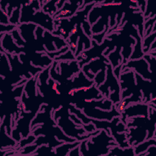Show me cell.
I'll list each match as a JSON object with an SVG mask.
<instances>
[{"instance_id": "cell-10", "label": "cell", "mask_w": 156, "mask_h": 156, "mask_svg": "<svg viewBox=\"0 0 156 156\" xmlns=\"http://www.w3.org/2000/svg\"><path fill=\"white\" fill-rule=\"evenodd\" d=\"M1 34H2L4 31L5 32H11L15 30V28H16V26L14 24H7V25H4V24H1Z\"/></svg>"}, {"instance_id": "cell-3", "label": "cell", "mask_w": 156, "mask_h": 156, "mask_svg": "<svg viewBox=\"0 0 156 156\" xmlns=\"http://www.w3.org/2000/svg\"><path fill=\"white\" fill-rule=\"evenodd\" d=\"M80 141L77 140L72 144H71V143L65 144L62 146H58V147H56L55 149V154L60 155H66L67 152H69V150L79 146L80 144Z\"/></svg>"}, {"instance_id": "cell-11", "label": "cell", "mask_w": 156, "mask_h": 156, "mask_svg": "<svg viewBox=\"0 0 156 156\" xmlns=\"http://www.w3.org/2000/svg\"><path fill=\"white\" fill-rule=\"evenodd\" d=\"M1 24H9L10 23V21L9 20V18H8V16H7V14L6 13V12H4L3 10H1Z\"/></svg>"}, {"instance_id": "cell-12", "label": "cell", "mask_w": 156, "mask_h": 156, "mask_svg": "<svg viewBox=\"0 0 156 156\" xmlns=\"http://www.w3.org/2000/svg\"><path fill=\"white\" fill-rule=\"evenodd\" d=\"M79 151H80V147L79 146L75 147L74 148H73V150H71L70 151V152L68 154V155L69 156H73V155H75V156H78V155H80V154H79Z\"/></svg>"}, {"instance_id": "cell-5", "label": "cell", "mask_w": 156, "mask_h": 156, "mask_svg": "<svg viewBox=\"0 0 156 156\" xmlns=\"http://www.w3.org/2000/svg\"><path fill=\"white\" fill-rule=\"evenodd\" d=\"M107 67V66H106ZM106 67H104L102 69L101 71L99 73H98L97 76H96L94 82L96 85V86L98 87L99 86V85L102 83L104 81L105 79V71H106Z\"/></svg>"}, {"instance_id": "cell-2", "label": "cell", "mask_w": 156, "mask_h": 156, "mask_svg": "<svg viewBox=\"0 0 156 156\" xmlns=\"http://www.w3.org/2000/svg\"><path fill=\"white\" fill-rule=\"evenodd\" d=\"M127 149H122L119 146H115L112 147L109 151V153H108L106 155H135L134 147H130L128 148L127 152H126Z\"/></svg>"}, {"instance_id": "cell-4", "label": "cell", "mask_w": 156, "mask_h": 156, "mask_svg": "<svg viewBox=\"0 0 156 156\" xmlns=\"http://www.w3.org/2000/svg\"><path fill=\"white\" fill-rule=\"evenodd\" d=\"M151 145H155V138H150L148 141H144V143L138 145L136 147L134 146V151L135 154L136 155H139L141 152H145L149 146Z\"/></svg>"}, {"instance_id": "cell-8", "label": "cell", "mask_w": 156, "mask_h": 156, "mask_svg": "<svg viewBox=\"0 0 156 156\" xmlns=\"http://www.w3.org/2000/svg\"><path fill=\"white\" fill-rule=\"evenodd\" d=\"M155 38V32H154V34L150 35L149 36H147V37L146 38V40L144 41V44H143V49L145 48V47L146 46V49L144 51V54L146 52H147L149 49H150V45L151 44V43L152 42L153 40H154Z\"/></svg>"}, {"instance_id": "cell-1", "label": "cell", "mask_w": 156, "mask_h": 156, "mask_svg": "<svg viewBox=\"0 0 156 156\" xmlns=\"http://www.w3.org/2000/svg\"><path fill=\"white\" fill-rule=\"evenodd\" d=\"M149 107V106L144 102L143 104H137L136 105H131L129 107L126 108L124 110V111L121 113V119L122 120L124 123L126 124L127 118H130L131 116H133L140 115L148 117Z\"/></svg>"}, {"instance_id": "cell-7", "label": "cell", "mask_w": 156, "mask_h": 156, "mask_svg": "<svg viewBox=\"0 0 156 156\" xmlns=\"http://www.w3.org/2000/svg\"><path fill=\"white\" fill-rule=\"evenodd\" d=\"M19 18H20V7H18L16 10H14L13 14L9 18V21L12 24L18 25L20 23Z\"/></svg>"}, {"instance_id": "cell-9", "label": "cell", "mask_w": 156, "mask_h": 156, "mask_svg": "<svg viewBox=\"0 0 156 156\" xmlns=\"http://www.w3.org/2000/svg\"><path fill=\"white\" fill-rule=\"evenodd\" d=\"M65 59H76V57L74 56V55L73 54V53L71 51H69L66 54H62L60 56H57L56 57L54 58L55 61H58L60 60H65Z\"/></svg>"}, {"instance_id": "cell-6", "label": "cell", "mask_w": 156, "mask_h": 156, "mask_svg": "<svg viewBox=\"0 0 156 156\" xmlns=\"http://www.w3.org/2000/svg\"><path fill=\"white\" fill-rule=\"evenodd\" d=\"M55 150L52 149V147H47L46 146H43L38 147L33 154H54Z\"/></svg>"}]
</instances>
